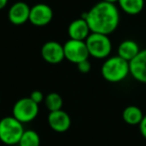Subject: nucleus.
Returning <instances> with one entry per match:
<instances>
[{"label": "nucleus", "instance_id": "obj_4", "mask_svg": "<svg viewBox=\"0 0 146 146\" xmlns=\"http://www.w3.org/2000/svg\"><path fill=\"white\" fill-rule=\"evenodd\" d=\"M89 55L96 59H106L112 50L109 35L91 32L85 40Z\"/></svg>", "mask_w": 146, "mask_h": 146}, {"label": "nucleus", "instance_id": "obj_3", "mask_svg": "<svg viewBox=\"0 0 146 146\" xmlns=\"http://www.w3.org/2000/svg\"><path fill=\"white\" fill-rule=\"evenodd\" d=\"M24 131L23 123L13 116H6L0 120V141L5 145L18 144Z\"/></svg>", "mask_w": 146, "mask_h": 146}, {"label": "nucleus", "instance_id": "obj_2", "mask_svg": "<svg viewBox=\"0 0 146 146\" xmlns=\"http://www.w3.org/2000/svg\"><path fill=\"white\" fill-rule=\"evenodd\" d=\"M129 74V62L118 55L106 58L101 67L102 77L110 83L123 81Z\"/></svg>", "mask_w": 146, "mask_h": 146}, {"label": "nucleus", "instance_id": "obj_14", "mask_svg": "<svg viewBox=\"0 0 146 146\" xmlns=\"http://www.w3.org/2000/svg\"><path fill=\"white\" fill-rule=\"evenodd\" d=\"M143 112L139 107L135 105L127 106L122 112V118L128 125H139L143 119Z\"/></svg>", "mask_w": 146, "mask_h": 146}, {"label": "nucleus", "instance_id": "obj_7", "mask_svg": "<svg viewBox=\"0 0 146 146\" xmlns=\"http://www.w3.org/2000/svg\"><path fill=\"white\" fill-rule=\"evenodd\" d=\"M53 18V10L45 3H38L30 8L29 22L37 27L48 25Z\"/></svg>", "mask_w": 146, "mask_h": 146}, {"label": "nucleus", "instance_id": "obj_13", "mask_svg": "<svg viewBox=\"0 0 146 146\" xmlns=\"http://www.w3.org/2000/svg\"><path fill=\"white\" fill-rule=\"evenodd\" d=\"M140 50L141 49L136 41L131 40V39H126V40L122 41L118 46L117 55L123 58L124 60L130 62L139 53Z\"/></svg>", "mask_w": 146, "mask_h": 146}, {"label": "nucleus", "instance_id": "obj_21", "mask_svg": "<svg viewBox=\"0 0 146 146\" xmlns=\"http://www.w3.org/2000/svg\"><path fill=\"white\" fill-rule=\"evenodd\" d=\"M7 3H8V0H0V10H2L6 7Z\"/></svg>", "mask_w": 146, "mask_h": 146}, {"label": "nucleus", "instance_id": "obj_22", "mask_svg": "<svg viewBox=\"0 0 146 146\" xmlns=\"http://www.w3.org/2000/svg\"><path fill=\"white\" fill-rule=\"evenodd\" d=\"M102 1H105V2H108V3H112V4L118 3V0H102Z\"/></svg>", "mask_w": 146, "mask_h": 146}, {"label": "nucleus", "instance_id": "obj_15", "mask_svg": "<svg viewBox=\"0 0 146 146\" xmlns=\"http://www.w3.org/2000/svg\"><path fill=\"white\" fill-rule=\"evenodd\" d=\"M119 7L129 15H137L143 10L144 0H118Z\"/></svg>", "mask_w": 146, "mask_h": 146}, {"label": "nucleus", "instance_id": "obj_6", "mask_svg": "<svg viewBox=\"0 0 146 146\" xmlns=\"http://www.w3.org/2000/svg\"><path fill=\"white\" fill-rule=\"evenodd\" d=\"M65 59L69 62L78 64L79 62L87 60L89 58L87 45L85 41L68 39L63 45Z\"/></svg>", "mask_w": 146, "mask_h": 146}, {"label": "nucleus", "instance_id": "obj_24", "mask_svg": "<svg viewBox=\"0 0 146 146\" xmlns=\"http://www.w3.org/2000/svg\"><path fill=\"white\" fill-rule=\"evenodd\" d=\"M0 101H1V97H0Z\"/></svg>", "mask_w": 146, "mask_h": 146}, {"label": "nucleus", "instance_id": "obj_11", "mask_svg": "<svg viewBox=\"0 0 146 146\" xmlns=\"http://www.w3.org/2000/svg\"><path fill=\"white\" fill-rule=\"evenodd\" d=\"M30 8L23 1L15 2L8 10V19L13 25H22L29 21Z\"/></svg>", "mask_w": 146, "mask_h": 146}, {"label": "nucleus", "instance_id": "obj_5", "mask_svg": "<svg viewBox=\"0 0 146 146\" xmlns=\"http://www.w3.org/2000/svg\"><path fill=\"white\" fill-rule=\"evenodd\" d=\"M39 104L35 103L30 97H23L17 100L12 108V116L21 123H29L37 117Z\"/></svg>", "mask_w": 146, "mask_h": 146}, {"label": "nucleus", "instance_id": "obj_18", "mask_svg": "<svg viewBox=\"0 0 146 146\" xmlns=\"http://www.w3.org/2000/svg\"><path fill=\"white\" fill-rule=\"evenodd\" d=\"M77 65V69L79 70V72L83 73V74H85V73H88L90 70H91V63L89 62V60H84V61H81V62H79Z\"/></svg>", "mask_w": 146, "mask_h": 146}, {"label": "nucleus", "instance_id": "obj_20", "mask_svg": "<svg viewBox=\"0 0 146 146\" xmlns=\"http://www.w3.org/2000/svg\"><path fill=\"white\" fill-rule=\"evenodd\" d=\"M139 131L141 133L142 137L146 139V115L143 116V119L141 120L139 124Z\"/></svg>", "mask_w": 146, "mask_h": 146}, {"label": "nucleus", "instance_id": "obj_12", "mask_svg": "<svg viewBox=\"0 0 146 146\" xmlns=\"http://www.w3.org/2000/svg\"><path fill=\"white\" fill-rule=\"evenodd\" d=\"M67 33H68L69 39L85 41L91 33V30H90L86 19L80 17V18L73 20L68 25Z\"/></svg>", "mask_w": 146, "mask_h": 146}, {"label": "nucleus", "instance_id": "obj_17", "mask_svg": "<svg viewBox=\"0 0 146 146\" xmlns=\"http://www.w3.org/2000/svg\"><path fill=\"white\" fill-rule=\"evenodd\" d=\"M19 146H40V136L34 130H25L18 142Z\"/></svg>", "mask_w": 146, "mask_h": 146}, {"label": "nucleus", "instance_id": "obj_23", "mask_svg": "<svg viewBox=\"0 0 146 146\" xmlns=\"http://www.w3.org/2000/svg\"><path fill=\"white\" fill-rule=\"evenodd\" d=\"M13 146H19V145H18V144H16V145H13Z\"/></svg>", "mask_w": 146, "mask_h": 146}, {"label": "nucleus", "instance_id": "obj_16", "mask_svg": "<svg viewBox=\"0 0 146 146\" xmlns=\"http://www.w3.org/2000/svg\"><path fill=\"white\" fill-rule=\"evenodd\" d=\"M44 103L49 112L57 111V110L62 109L63 99L60 94L56 93V92H51V93L47 94V96H45Z\"/></svg>", "mask_w": 146, "mask_h": 146}, {"label": "nucleus", "instance_id": "obj_8", "mask_svg": "<svg viewBox=\"0 0 146 146\" xmlns=\"http://www.w3.org/2000/svg\"><path fill=\"white\" fill-rule=\"evenodd\" d=\"M41 56L50 64H58L65 59L63 45L57 41H47L41 48Z\"/></svg>", "mask_w": 146, "mask_h": 146}, {"label": "nucleus", "instance_id": "obj_9", "mask_svg": "<svg viewBox=\"0 0 146 146\" xmlns=\"http://www.w3.org/2000/svg\"><path fill=\"white\" fill-rule=\"evenodd\" d=\"M129 71L136 81L146 84V48L141 49L129 62Z\"/></svg>", "mask_w": 146, "mask_h": 146}, {"label": "nucleus", "instance_id": "obj_19", "mask_svg": "<svg viewBox=\"0 0 146 146\" xmlns=\"http://www.w3.org/2000/svg\"><path fill=\"white\" fill-rule=\"evenodd\" d=\"M29 97H30L31 99L35 102V103L39 104V103H41L42 101H44L45 96L43 95L42 92L39 91V90H34V91L31 92V94H30V96H29Z\"/></svg>", "mask_w": 146, "mask_h": 146}, {"label": "nucleus", "instance_id": "obj_1", "mask_svg": "<svg viewBox=\"0 0 146 146\" xmlns=\"http://www.w3.org/2000/svg\"><path fill=\"white\" fill-rule=\"evenodd\" d=\"M86 19L91 32L110 35L117 29L120 14L117 6L112 3L100 1L82 15Z\"/></svg>", "mask_w": 146, "mask_h": 146}, {"label": "nucleus", "instance_id": "obj_10", "mask_svg": "<svg viewBox=\"0 0 146 146\" xmlns=\"http://www.w3.org/2000/svg\"><path fill=\"white\" fill-rule=\"evenodd\" d=\"M47 121H48L51 129L55 132H58V133L66 132L71 126L70 116L66 111L62 109L49 112Z\"/></svg>", "mask_w": 146, "mask_h": 146}]
</instances>
